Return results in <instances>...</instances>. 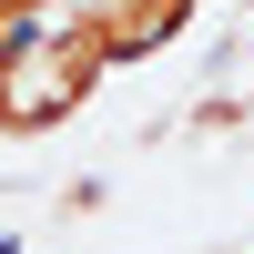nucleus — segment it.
<instances>
[{
    "instance_id": "obj_3",
    "label": "nucleus",
    "mask_w": 254,
    "mask_h": 254,
    "mask_svg": "<svg viewBox=\"0 0 254 254\" xmlns=\"http://www.w3.org/2000/svg\"><path fill=\"white\" fill-rule=\"evenodd\" d=\"M10 41H20V20H10V10H0V51H10Z\"/></svg>"
},
{
    "instance_id": "obj_1",
    "label": "nucleus",
    "mask_w": 254,
    "mask_h": 254,
    "mask_svg": "<svg viewBox=\"0 0 254 254\" xmlns=\"http://www.w3.org/2000/svg\"><path fill=\"white\" fill-rule=\"evenodd\" d=\"M102 71H112V61H102V41L81 31L71 10H61V20H31V31L0 51V132H10V142L61 132V122L102 92Z\"/></svg>"
},
{
    "instance_id": "obj_2",
    "label": "nucleus",
    "mask_w": 254,
    "mask_h": 254,
    "mask_svg": "<svg viewBox=\"0 0 254 254\" xmlns=\"http://www.w3.org/2000/svg\"><path fill=\"white\" fill-rule=\"evenodd\" d=\"M203 0H92V10H71L81 31L102 41V61H142V51H173L183 31H193Z\"/></svg>"
}]
</instances>
